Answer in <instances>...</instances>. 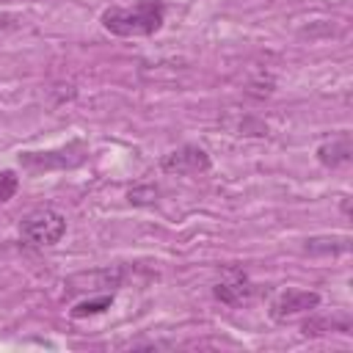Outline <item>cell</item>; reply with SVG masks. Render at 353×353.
Returning a JSON list of instances; mask_svg holds the SVG:
<instances>
[{
	"label": "cell",
	"instance_id": "cell-1",
	"mask_svg": "<svg viewBox=\"0 0 353 353\" xmlns=\"http://www.w3.org/2000/svg\"><path fill=\"white\" fill-rule=\"evenodd\" d=\"M165 19V8L163 3L157 0H141L130 8L124 6H113L108 11H102L99 22L108 33L113 36H124V39H132V36H152L160 30Z\"/></svg>",
	"mask_w": 353,
	"mask_h": 353
},
{
	"label": "cell",
	"instance_id": "cell-2",
	"mask_svg": "<svg viewBox=\"0 0 353 353\" xmlns=\"http://www.w3.org/2000/svg\"><path fill=\"white\" fill-rule=\"evenodd\" d=\"M63 234H66V218L52 207L33 210L19 221V240L36 248L55 245Z\"/></svg>",
	"mask_w": 353,
	"mask_h": 353
},
{
	"label": "cell",
	"instance_id": "cell-3",
	"mask_svg": "<svg viewBox=\"0 0 353 353\" xmlns=\"http://www.w3.org/2000/svg\"><path fill=\"white\" fill-rule=\"evenodd\" d=\"M88 154V146L83 141H69L61 149H50V152H22L19 163L22 168L30 171H50V168H72L77 163H83Z\"/></svg>",
	"mask_w": 353,
	"mask_h": 353
},
{
	"label": "cell",
	"instance_id": "cell-4",
	"mask_svg": "<svg viewBox=\"0 0 353 353\" xmlns=\"http://www.w3.org/2000/svg\"><path fill=\"white\" fill-rule=\"evenodd\" d=\"M317 306H320V292H314V290H284L270 301L268 314L276 323H287V320H292L298 314H306Z\"/></svg>",
	"mask_w": 353,
	"mask_h": 353
},
{
	"label": "cell",
	"instance_id": "cell-5",
	"mask_svg": "<svg viewBox=\"0 0 353 353\" xmlns=\"http://www.w3.org/2000/svg\"><path fill=\"white\" fill-rule=\"evenodd\" d=\"M210 165H212L210 154L201 146H196V143H185V146L163 154V160H160V168L165 174H176V176L204 174V171H210Z\"/></svg>",
	"mask_w": 353,
	"mask_h": 353
},
{
	"label": "cell",
	"instance_id": "cell-6",
	"mask_svg": "<svg viewBox=\"0 0 353 353\" xmlns=\"http://www.w3.org/2000/svg\"><path fill=\"white\" fill-rule=\"evenodd\" d=\"M212 295L226 306H245L259 295V287L254 281H248L245 276H232V279L218 281Z\"/></svg>",
	"mask_w": 353,
	"mask_h": 353
},
{
	"label": "cell",
	"instance_id": "cell-7",
	"mask_svg": "<svg viewBox=\"0 0 353 353\" xmlns=\"http://www.w3.org/2000/svg\"><path fill=\"white\" fill-rule=\"evenodd\" d=\"M353 157V143H350V132H339L336 138L325 141L317 146V160L320 165L325 168H339V165H347Z\"/></svg>",
	"mask_w": 353,
	"mask_h": 353
},
{
	"label": "cell",
	"instance_id": "cell-8",
	"mask_svg": "<svg viewBox=\"0 0 353 353\" xmlns=\"http://www.w3.org/2000/svg\"><path fill=\"white\" fill-rule=\"evenodd\" d=\"M124 279L121 270H110V268H102V270H94V273H83V276H74L66 281V292H80V290H105V287H119Z\"/></svg>",
	"mask_w": 353,
	"mask_h": 353
},
{
	"label": "cell",
	"instance_id": "cell-9",
	"mask_svg": "<svg viewBox=\"0 0 353 353\" xmlns=\"http://www.w3.org/2000/svg\"><path fill=\"white\" fill-rule=\"evenodd\" d=\"M306 254L312 256H336V254H347L350 251V237L347 234H320V237H309L303 245Z\"/></svg>",
	"mask_w": 353,
	"mask_h": 353
},
{
	"label": "cell",
	"instance_id": "cell-10",
	"mask_svg": "<svg viewBox=\"0 0 353 353\" xmlns=\"http://www.w3.org/2000/svg\"><path fill=\"white\" fill-rule=\"evenodd\" d=\"M301 331L306 336H317V334H328V331H339V334H350V317L347 314H336V317H314L306 320L301 325Z\"/></svg>",
	"mask_w": 353,
	"mask_h": 353
},
{
	"label": "cell",
	"instance_id": "cell-11",
	"mask_svg": "<svg viewBox=\"0 0 353 353\" xmlns=\"http://www.w3.org/2000/svg\"><path fill=\"white\" fill-rule=\"evenodd\" d=\"M110 303H113V292L108 295H99V298H88V301H80V303H74L72 306V317L74 320H80V317H91V314H102L105 309H110Z\"/></svg>",
	"mask_w": 353,
	"mask_h": 353
},
{
	"label": "cell",
	"instance_id": "cell-12",
	"mask_svg": "<svg viewBox=\"0 0 353 353\" xmlns=\"http://www.w3.org/2000/svg\"><path fill=\"white\" fill-rule=\"evenodd\" d=\"M157 196H160V190H157L154 185H138V188H132V190L127 193L130 204H154Z\"/></svg>",
	"mask_w": 353,
	"mask_h": 353
},
{
	"label": "cell",
	"instance_id": "cell-13",
	"mask_svg": "<svg viewBox=\"0 0 353 353\" xmlns=\"http://www.w3.org/2000/svg\"><path fill=\"white\" fill-rule=\"evenodd\" d=\"M19 188V176L14 171H0V204H6L8 199H14Z\"/></svg>",
	"mask_w": 353,
	"mask_h": 353
}]
</instances>
